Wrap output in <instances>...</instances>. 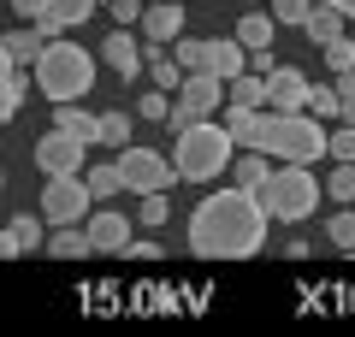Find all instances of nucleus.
I'll return each mask as SVG.
<instances>
[{
    "instance_id": "nucleus-16",
    "label": "nucleus",
    "mask_w": 355,
    "mask_h": 337,
    "mask_svg": "<svg viewBox=\"0 0 355 337\" xmlns=\"http://www.w3.org/2000/svg\"><path fill=\"white\" fill-rule=\"evenodd\" d=\"M225 130L237 148H261L266 137V107H225Z\"/></svg>"
},
{
    "instance_id": "nucleus-21",
    "label": "nucleus",
    "mask_w": 355,
    "mask_h": 337,
    "mask_svg": "<svg viewBox=\"0 0 355 337\" xmlns=\"http://www.w3.org/2000/svg\"><path fill=\"white\" fill-rule=\"evenodd\" d=\"M225 95H231V107H266V77L237 71V77H225Z\"/></svg>"
},
{
    "instance_id": "nucleus-36",
    "label": "nucleus",
    "mask_w": 355,
    "mask_h": 337,
    "mask_svg": "<svg viewBox=\"0 0 355 337\" xmlns=\"http://www.w3.org/2000/svg\"><path fill=\"white\" fill-rule=\"evenodd\" d=\"M314 0H272V24H308Z\"/></svg>"
},
{
    "instance_id": "nucleus-13",
    "label": "nucleus",
    "mask_w": 355,
    "mask_h": 337,
    "mask_svg": "<svg viewBox=\"0 0 355 337\" xmlns=\"http://www.w3.org/2000/svg\"><path fill=\"white\" fill-rule=\"evenodd\" d=\"M83 231H89V249L125 254V243H130V213H89Z\"/></svg>"
},
{
    "instance_id": "nucleus-10",
    "label": "nucleus",
    "mask_w": 355,
    "mask_h": 337,
    "mask_svg": "<svg viewBox=\"0 0 355 337\" xmlns=\"http://www.w3.org/2000/svg\"><path fill=\"white\" fill-rule=\"evenodd\" d=\"M95 6H101V0H48L30 24H36L42 42H53V36H65L71 24H89V18H95Z\"/></svg>"
},
{
    "instance_id": "nucleus-40",
    "label": "nucleus",
    "mask_w": 355,
    "mask_h": 337,
    "mask_svg": "<svg viewBox=\"0 0 355 337\" xmlns=\"http://www.w3.org/2000/svg\"><path fill=\"white\" fill-rule=\"evenodd\" d=\"M42 6H48V0H12V12H18V18H36Z\"/></svg>"
},
{
    "instance_id": "nucleus-38",
    "label": "nucleus",
    "mask_w": 355,
    "mask_h": 337,
    "mask_svg": "<svg viewBox=\"0 0 355 337\" xmlns=\"http://www.w3.org/2000/svg\"><path fill=\"white\" fill-rule=\"evenodd\" d=\"M125 261H160V249H154L148 237H142V243H125Z\"/></svg>"
},
{
    "instance_id": "nucleus-14",
    "label": "nucleus",
    "mask_w": 355,
    "mask_h": 337,
    "mask_svg": "<svg viewBox=\"0 0 355 337\" xmlns=\"http://www.w3.org/2000/svg\"><path fill=\"white\" fill-rule=\"evenodd\" d=\"M101 60H107V65H113V71H119V77H137V71H142V65H148V60H142V42H137V36H130V30H113V36H107V42H101Z\"/></svg>"
},
{
    "instance_id": "nucleus-4",
    "label": "nucleus",
    "mask_w": 355,
    "mask_h": 337,
    "mask_svg": "<svg viewBox=\"0 0 355 337\" xmlns=\"http://www.w3.org/2000/svg\"><path fill=\"white\" fill-rule=\"evenodd\" d=\"M261 154L272 160H291V166H314L326 154V125H320L314 112H272L266 107V137H261Z\"/></svg>"
},
{
    "instance_id": "nucleus-19",
    "label": "nucleus",
    "mask_w": 355,
    "mask_h": 337,
    "mask_svg": "<svg viewBox=\"0 0 355 337\" xmlns=\"http://www.w3.org/2000/svg\"><path fill=\"white\" fill-rule=\"evenodd\" d=\"M42 249H48L53 261H83V254H89V231H83V225H53Z\"/></svg>"
},
{
    "instance_id": "nucleus-32",
    "label": "nucleus",
    "mask_w": 355,
    "mask_h": 337,
    "mask_svg": "<svg viewBox=\"0 0 355 337\" xmlns=\"http://www.w3.org/2000/svg\"><path fill=\"white\" fill-rule=\"evenodd\" d=\"M308 112H314V119H338V89L308 83Z\"/></svg>"
},
{
    "instance_id": "nucleus-45",
    "label": "nucleus",
    "mask_w": 355,
    "mask_h": 337,
    "mask_svg": "<svg viewBox=\"0 0 355 337\" xmlns=\"http://www.w3.org/2000/svg\"><path fill=\"white\" fill-rule=\"evenodd\" d=\"M243 6H254V0H243Z\"/></svg>"
},
{
    "instance_id": "nucleus-11",
    "label": "nucleus",
    "mask_w": 355,
    "mask_h": 337,
    "mask_svg": "<svg viewBox=\"0 0 355 337\" xmlns=\"http://www.w3.org/2000/svg\"><path fill=\"white\" fill-rule=\"evenodd\" d=\"M266 107L272 112H302L308 107V77L296 65H272L266 71Z\"/></svg>"
},
{
    "instance_id": "nucleus-26",
    "label": "nucleus",
    "mask_w": 355,
    "mask_h": 337,
    "mask_svg": "<svg viewBox=\"0 0 355 337\" xmlns=\"http://www.w3.org/2000/svg\"><path fill=\"white\" fill-rule=\"evenodd\" d=\"M326 196L331 201H355V160H338L326 172Z\"/></svg>"
},
{
    "instance_id": "nucleus-22",
    "label": "nucleus",
    "mask_w": 355,
    "mask_h": 337,
    "mask_svg": "<svg viewBox=\"0 0 355 337\" xmlns=\"http://www.w3.org/2000/svg\"><path fill=\"white\" fill-rule=\"evenodd\" d=\"M272 30H279V24H272V18H266V12H243L237 18V42H243V48H272Z\"/></svg>"
},
{
    "instance_id": "nucleus-6",
    "label": "nucleus",
    "mask_w": 355,
    "mask_h": 337,
    "mask_svg": "<svg viewBox=\"0 0 355 337\" xmlns=\"http://www.w3.org/2000/svg\"><path fill=\"white\" fill-rule=\"evenodd\" d=\"M219 107H225V83H219L214 71H184V83H178V107H172V119H166V130L190 125V119H214Z\"/></svg>"
},
{
    "instance_id": "nucleus-42",
    "label": "nucleus",
    "mask_w": 355,
    "mask_h": 337,
    "mask_svg": "<svg viewBox=\"0 0 355 337\" xmlns=\"http://www.w3.org/2000/svg\"><path fill=\"white\" fill-rule=\"evenodd\" d=\"M0 77H18V60H12L6 48H0Z\"/></svg>"
},
{
    "instance_id": "nucleus-27",
    "label": "nucleus",
    "mask_w": 355,
    "mask_h": 337,
    "mask_svg": "<svg viewBox=\"0 0 355 337\" xmlns=\"http://www.w3.org/2000/svg\"><path fill=\"white\" fill-rule=\"evenodd\" d=\"M172 60H178V71H202V65H207V42L178 36V42H172Z\"/></svg>"
},
{
    "instance_id": "nucleus-7",
    "label": "nucleus",
    "mask_w": 355,
    "mask_h": 337,
    "mask_svg": "<svg viewBox=\"0 0 355 337\" xmlns=\"http://www.w3.org/2000/svg\"><path fill=\"white\" fill-rule=\"evenodd\" d=\"M119 172H125V189L130 196H154V189H172V160L154 148H142V142H125L119 148Z\"/></svg>"
},
{
    "instance_id": "nucleus-41",
    "label": "nucleus",
    "mask_w": 355,
    "mask_h": 337,
    "mask_svg": "<svg viewBox=\"0 0 355 337\" xmlns=\"http://www.w3.org/2000/svg\"><path fill=\"white\" fill-rule=\"evenodd\" d=\"M331 89H338V95H355V65H349V71H338V83H331Z\"/></svg>"
},
{
    "instance_id": "nucleus-34",
    "label": "nucleus",
    "mask_w": 355,
    "mask_h": 337,
    "mask_svg": "<svg viewBox=\"0 0 355 337\" xmlns=\"http://www.w3.org/2000/svg\"><path fill=\"white\" fill-rule=\"evenodd\" d=\"M326 154H331V160H355V125L326 130Z\"/></svg>"
},
{
    "instance_id": "nucleus-31",
    "label": "nucleus",
    "mask_w": 355,
    "mask_h": 337,
    "mask_svg": "<svg viewBox=\"0 0 355 337\" xmlns=\"http://www.w3.org/2000/svg\"><path fill=\"white\" fill-rule=\"evenodd\" d=\"M320 53H326V71H349L355 65V36H331Z\"/></svg>"
},
{
    "instance_id": "nucleus-37",
    "label": "nucleus",
    "mask_w": 355,
    "mask_h": 337,
    "mask_svg": "<svg viewBox=\"0 0 355 337\" xmlns=\"http://www.w3.org/2000/svg\"><path fill=\"white\" fill-rule=\"evenodd\" d=\"M142 6H148V0H107V12H113V24H119V30L142 24Z\"/></svg>"
},
{
    "instance_id": "nucleus-8",
    "label": "nucleus",
    "mask_w": 355,
    "mask_h": 337,
    "mask_svg": "<svg viewBox=\"0 0 355 337\" xmlns=\"http://www.w3.org/2000/svg\"><path fill=\"white\" fill-rule=\"evenodd\" d=\"M89 184L83 172H65V178H48V189H42V225H83L89 219Z\"/></svg>"
},
{
    "instance_id": "nucleus-35",
    "label": "nucleus",
    "mask_w": 355,
    "mask_h": 337,
    "mask_svg": "<svg viewBox=\"0 0 355 337\" xmlns=\"http://www.w3.org/2000/svg\"><path fill=\"white\" fill-rule=\"evenodd\" d=\"M326 237L338 243V249H355V213H331V219H326Z\"/></svg>"
},
{
    "instance_id": "nucleus-18",
    "label": "nucleus",
    "mask_w": 355,
    "mask_h": 337,
    "mask_svg": "<svg viewBox=\"0 0 355 337\" xmlns=\"http://www.w3.org/2000/svg\"><path fill=\"white\" fill-rule=\"evenodd\" d=\"M53 125L71 130L77 142H101V112H83L77 101H60V112H53Z\"/></svg>"
},
{
    "instance_id": "nucleus-17",
    "label": "nucleus",
    "mask_w": 355,
    "mask_h": 337,
    "mask_svg": "<svg viewBox=\"0 0 355 337\" xmlns=\"http://www.w3.org/2000/svg\"><path fill=\"white\" fill-rule=\"evenodd\" d=\"M266 178H272V166H266L261 148H237V154H231V184H237V189H254V196H261Z\"/></svg>"
},
{
    "instance_id": "nucleus-24",
    "label": "nucleus",
    "mask_w": 355,
    "mask_h": 337,
    "mask_svg": "<svg viewBox=\"0 0 355 337\" xmlns=\"http://www.w3.org/2000/svg\"><path fill=\"white\" fill-rule=\"evenodd\" d=\"M83 184H89V196H95V201H107V196L125 189V172H119V160H107V166H89Z\"/></svg>"
},
{
    "instance_id": "nucleus-29",
    "label": "nucleus",
    "mask_w": 355,
    "mask_h": 337,
    "mask_svg": "<svg viewBox=\"0 0 355 337\" xmlns=\"http://www.w3.org/2000/svg\"><path fill=\"white\" fill-rule=\"evenodd\" d=\"M130 125H137L130 112H101V142H107V148H125V142H130Z\"/></svg>"
},
{
    "instance_id": "nucleus-2",
    "label": "nucleus",
    "mask_w": 355,
    "mask_h": 337,
    "mask_svg": "<svg viewBox=\"0 0 355 337\" xmlns=\"http://www.w3.org/2000/svg\"><path fill=\"white\" fill-rule=\"evenodd\" d=\"M172 172L184 178V184H214L219 172H231V154H237V142H231L225 125H214V119H190V125L172 130Z\"/></svg>"
},
{
    "instance_id": "nucleus-12",
    "label": "nucleus",
    "mask_w": 355,
    "mask_h": 337,
    "mask_svg": "<svg viewBox=\"0 0 355 337\" xmlns=\"http://www.w3.org/2000/svg\"><path fill=\"white\" fill-rule=\"evenodd\" d=\"M184 6H172V0H148L142 6V42H160V48H172L178 36H184Z\"/></svg>"
},
{
    "instance_id": "nucleus-25",
    "label": "nucleus",
    "mask_w": 355,
    "mask_h": 337,
    "mask_svg": "<svg viewBox=\"0 0 355 337\" xmlns=\"http://www.w3.org/2000/svg\"><path fill=\"white\" fill-rule=\"evenodd\" d=\"M24 71H18V77H0V125H12V119H18V107H24Z\"/></svg>"
},
{
    "instance_id": "nucleus-33",
    "label": "nucleus",
    "mask_w": 355,
    "mask_h": 337,
    "mask_svg": "<svg viewBox=\"0 0 355 337\" xmlns=\"http://www.w3.org/2000/svg\"><path fill=\"white\" fill-rule=\"evenodd\" d=\"M137 119H154V125H166V119H172V101H166V89H148V95L137 101Z\"/></svg>"
},
{
    "instance_id": "nucleus-20",
    "label": "nucleus",
    "mask_w": 355,
    "mask_h": 337,
    "mask_svg": "<svg viewBox=\"0 0 355 337\" xmlns=\"http://www.w3.org/2000/svg\"><path fill=\"white\" fill-rule=\"evenodd\" d=\"M302 36L314 42V48H326L331 36H343V12L331 6V0H326V6H308V24H302Z\"/></svg>"
},
{
    "instance_id": "nucleus-28",
    "label": "nucleus",
    "mask_w": 355,
    "mask_h": 337,
    "mask_svg": "<svg viewBox=\"0 0 355 337\" xmlns=\"http://www.w3.org/2000/svg\"><path fill=\"white\" fill-rule=\"evenodd\" d=\"M6 231L18 237V249H42V243H48V231H42V219H36V213H18V219L6 225Z\"/></svg>"
},
{
    "instance_id": "nucleus-44",
    "label": "nucleus",
    "mask_w": 355,
    "mask_h": 337,
    "mask_svg": "<svg viewBox=\"0 0 355 337\" xmlns=\"http://www.w3.org/2000/svg\"><path fill=\"white\" fill-rule=\"evenodd\" d=\"M0 189H6V172H0Z\"/></svg>"
},
{
    "instance_id": "nucleus-3",
    "label": "nucleus",
    "mask_w": 355,
    "mask_h": 337,
    "mask_svg": "<svg viewBox=\"0 0 355 337\" xmlns=\"http://www.w3.org/2000/svg\"><path fill=\"white\" fill-rule=\"evenodd\" d=\"M36 89L60 107V101H83L89 89H95V60H89L77 42L53 36L48 48L36 53Z\"/></svg>"
},
{
    "instance_id": "nucleus-30",
    "label": "nucleus",
    "mask_w": 355,
    "mask_h": 337,
    "mask_svg": "<svg viewBox=\"0 0 355 337\" xmlns=\"http://www.w3.org/2000/svg\"><path fill=\"white\" fill-rule=\"evenodd\" d=\"M137 219L148 225V231H160V225L172 219V201H166V189H154V196H142V207H137Z\"/></svg>"
},
{
    "instance_id": "nucleus-15",
    "label": "nucleus",
    "mask_w": 355,
    "mask_h": 337,
    "mask_svg": "<svg viewBox=\"0 0 355 337\" xmlns=\"http://www.w3.org/2000/svg\"><path fill=\"white\" fill-rule=\"evenodd\" d=\"M202 71H214L219 83H225V77L249 71V48H243L237 36H219V42H207V65H202Z\"/></svg>"
},
{
    "instance_id": "nucleus-43",
    "label": "nucleus",
    "mask_w": 355,
    "mask_h": 337,
    "mask_svg": "<svg viewBox=\"0 0 355 337\" xmlns=\"http://www.w3.org/2000/svg\"><path fill=\"white\" fill-rule=\"evenodd\" d=\"M331 6H338V12H343V18H355V0H331Z\"/></svg>"
},
{
    "instance_id": "nucleus-1",
    "label": "nucleus",
    "mask_w": 355,
    "mask_h": 337,
    "mask_svg": "<svg viewBox=\"0 0 355 337\" xmlns=\"http://www.w3.org/2000/svg\"><path fill=\"white\" fill-rule=\"evenodd\" d=\"M266 225H272V213L261 207V196L225 184L190 213V249L202 261H254L266 249Z\"/></svg>"
},
{
    "instance_id": "nucleus-5",
    "label": "nucleus",
    "mask_w": 355,
    "mask_h": 337,
    "mask_svg": "<svg viewBox=\"0 0 355 337\" xmlns=\"http://www.w3.org/2000/svg\"><path fill=\"white\" fill-rule=\"evenodd\" d=\"M261 207L272 213V219H284V225H302L308 213L320 207V178L308 172V166L279 160V172L261 184Z\"/></svg>"
},
{
    "instance_id": "nucleus-9",
    "label": "nucleus",
    "mask_w": 355,
    "mask_h": 337,
    "mask_svg": "<svg viewBox=\"0 0 355 337\" xmlns=\"http://www.w3.org/2000/svg\"><path fill=\"white\" fill-rule=\"evenodd\" d=\"M36 166H42V172H48V178L83 172V166H89V142H77L71 130H60V125H53L48 137L36 142Z\"/></svg>"
},
{
    "instance_id": "nucleus-39",
    "label": "nucleus",
    "mask_w": 355,
    "mask_h": 337,
    "mask_svg": "<svg viewBox=\"0 0 355 337\" xmlns=\"http://www.w3.org/2000/svg\"><path fill=\"white\" fill-rule=\"evenodd\" d=\"M18 254H24V249H18V237H12V231H0V261H18Z\"/></svg>"
},
{
    "instance_id": "nucleus-23",
    "label": "nucleus",
    "mask_w": 355,
    "mask_h": 337,
    "mask_svg": "<svg viewBox=\"0 0 355 337\" xmlns=\"http://www.w3.org/2000/svg\"><path fill=\"white\" fill-rule=\"evenodd\" d=\"M0 48L12 53L18 65H36V53L48 48V42H42V36H36V24H30V30H6V36H0Z\"/></svg>"
}]
</instances>
